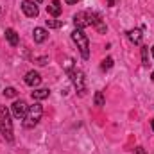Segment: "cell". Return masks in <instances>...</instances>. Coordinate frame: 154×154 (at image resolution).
<instances>
[{
	"mask_svg": "<svg viewBox=\"0 0 154 154\" xmlns=\"http://www.w3.org/2000/svg\"><path fill=\"white\" fill-rule=\"evenodd\" d=\"M0 134L5 142H13L14 140V133H13V120L11 113L5 106H0Z\"/></svg>",
	"mask_w": 154,
	"mask_h": 154,
	"instance_id": "cell-1",
	"label": "cell"
},
{
	"mask_svg": "<svg viewBox=\"0 0 154 154\" xmlns=\"http://www.w3.org/2000/svg\"><path fill=\"white\" fill-rule=\"evenodd\" d=\"M100 16L93 11H79L77 14H74V23H75V29H86L90 25L97 27L100 23Z\"/></svg>",
	"mask_w": 154,
	"mask_h": 154,
	"instance_id": "cell-2",
	"label": "cell"
},
{
	"mask_svg": "<svg viewBox=\"0 0 154 154\" xmlns=\"http://www.w3.org/2000/svg\"><path fill=\"white\" fill-rule=\"evenodd\" d=\"M41 115H43V106L39 102H34L32 106H29L27 109V115L23 118V127L25 129H32L38 125V122L41 120Z\"/></svg>",
	"mask_w": 154,
	"mask_h": 154,
	"instance_id": "cell-3",
	"label": "cell"
},
{
	"mask_svg": "<svg viewBox=\"0 0 154 154\" xmlns=\"http://www.w3.org/2000/svg\"><path fill=\"white\" fill-rule=\"evenodd\" d=\"M72 39H74V43L77 45L81 56H82L84 59H88V57H90V41H88V36L82 32V29H75V31L72 32Z\"/></svg>",
	"mask_w": 154,
	"mask_h": 154,
	"instance_id": "cell-4",
	"label": "cell"
},
{
	"mask_svg": "<svg viewBox=\"0 0 154 154\" xmlns=\"http://www.w3.org/2000/svg\"><path fill=\"white\" fill-rule=\"evenodd\" d=\"M66 74L70 75V81H72V84L75 86L77 93H79V95H84V93H86V79H84V74H82L81 70H77V68L68 70Z\"/></svg>",
	"mask_w": 154,
	"mask_h": 154,
	"instance_id": "cell-5",
	"label": "cell"
},
{
	"mask_svg": "<svg viewBox=\"0 0 154 154\" xmlns=\"http://www.w3.org/2000/svg\"><path fill=\"white\" fill-rule=\"evenodd\" d=\"M22 11H23V14L29 16V18H36L39 14L38 5H36V2H32V0H23V2H22Z\"/></svg>",
	"mask_w": 154,
	"mask_h": 154,
	"instance_id": "cell-6",
	"label": "cell"
},
{
	"mask_svg": "<svg viewBox=\"0 0 154 154\" xmlns=\"http://www.w3.org/2000/svg\"><path fill=\"white\" fill-rule=\"evenodd\" d=\"M27 109H29V106H27L25 100H14L13 106H11V111H13V115L16 116V118H25Z\"/></svg>",
	"mask_w": 154,
	"mask_h": 154,
	"instance_id": "cell-7",
	"label": "cell"
},
{
	"mask_svg": "<svg viewBox=\"0 0 154 154\" xmlns=\"http://www.w3.org/2000/svg\"><path fill=\"white\" fill-rule=\"evenodd\" d=\"M23 81H25V84H27V86H32V88H36V86H39V82H41V75H39L38 72L31 70V72H27V74H25Z\"/></svg>",
	"mask_w": 154,
	"mask_h": 154,
	"instance_id": "cell-8",
	"label": "cell"
},
{
	"mask_svg": "<svg viewBox=\"0 0 154 154\" xmlns=\"http://www.w3.org/2000/svg\"><path fill=\"white\" fill-rule=\"evenodd\" d=\"M61 2L59 0H52L48 5H47V13L50 14V16H54V18H57L59 14H61Z\"/></svg>",
	"mask_w": 154,
	"mask_h": 154,
	"instance_id": "cell-9",
	"label": "cell"
},
{
	"mask_svg": "<svg viewBox=\"0 0 154 154\" xmlns=\"http://www.w3.org/2000/svg\"><path fill=\"white\" fill-rule=\"evenodd\" d=\"M127 38H129V41H131V43L140 45V43H142V39H143L142 29H131V31H127Z\"/></svg>",
	"mask_w": 154,
	"mask_h": 154,
	"instance_id": "cell-10",
	"label": "cell"
},
{
	"mask_svg": "<svg viewBox=\"0 0 154 154\" xmlns=\"http://www.w3.org/2000/svg\"><path fill=\"white\" fill-rule=\"evenodd\" d=\"M32 36H34V41L36 43H43V41H47V38H48V31L43 29V27H36L32 31Z\"/></svg>",
	"mask_w": 154,
	"mask_h": 154,
	"instance_id": "cell-11",
	"label": "cell"
},
{
	"mask_svg": "<svg viewBox=\"0 0 154 154\" xmlns=\"http://www.w3.org/2000/svg\"><path fill=\"white\" fill-rule=\"evenodd\" d=\"M5 39L9 41V45L11 47H16L18 43H20V38H18V34H16V31L14 29H5Z\"/></svg>",
	"mask_w": 154,
	"mask_h": 154,
	"instance_id": "cell-12",
	"label": "cell"
},
{
	"mask_svg": "<svg viewBox=\"0 0 154 154\" xmlns=\"http://www.w3.org/2000/svg\"><path fill=\"white\" fill-rule=\"evenodd\" d=\"M48 95H50V90H48V88H39V90H34V91L31 93V97H32L34 100H43V99H48Z\"/></svg>",
	"mask_w": 154,
	"mask_h": 154,
	"instance_id": "cell-13",
	"label": "cell"
},
{
	"mask_svg": "<svg viewBox=\"0 0 154 154\" xmlns=\"http://www.w3.org/2000/svg\"><path fill=\"white\" fill-rule=\"evenodd\" d=\"M93 102H95V106H99V108H102V106L106 104V99H104V93H102V91H95V97H93Z\"/></svg>",
	"mask_w": 154,
	"mask_h": 154,
	"instance_id": "cell-14",
	"label": "cell"
},
{
	"mask_svg": "<svg viewBox=\"0 0 154 154\" xmlns=\"http://www.w3.org/2000/svg\"><path fill=\"white\" fill-rule=\"evenodd\" d=\"M142 65L143 66H149V47H142Z\"/></svg>",
	"mask_w": 154,
	"mask_h": 154,
	"instance_id": "cell-15",
	"label": "cell"
},
{
	"mask_svg": "<svg viewBox=\"0 0 154 154\" xmlns=\"http://www.w3.org/2000/svg\"><path fill=\"white\" fill-rule=\"evenodd\" d=\"M47 25H48V29H59V27H63V22L61 20H47Z\"/></svg>",
	"mask_w": 154,
	"mask_h": 154,
	"instance_id": "cell-16",
	"label": "cell"
},
{
	"mask_svg": "<svg viewBox=\"0 0 154 154\" xmlns=\"http://www.w3.org/2000/svg\"><path fill=\"white\" fill-rule=\"evenodd\" d=\"M4 95H5V97H9V99H13V97H16V95H18V91H16V88L9 86V88H5V90H4Z\"/></svg>",
	"mask_w": 154,
	"mask_h": 154,
	"instance_id": "cell-17",
	"label": "cell"
},
{
	"mask_svg": "<svg viewBox=\"0 0 154 154\" xmlns=\"http://www.w3.org/2000/svg\"><path fill=\"white\" fill-rule=\"evenodd\" d=\"M100 66H102V70H109V68L113 66V57H106Z\"/></svg>",
	"mask_w": 154,
	"mask_h": 154,
	"instance_id": "cell-18",
	"label": "cell"
},
{
	"mask_svg": "<svg viewBox=\"0 0 154 154\" xmlns=\"http://www.w3.org/2000/svg\"><path fill=\"white\" fill-rule=\"evenodd\" d=\"M134 152H136V154H145V151H143V147H140V145H138V147L134 149Z\"/></svg>",
	"mask_w": 154,
	"mask_h": 154,
	"instance_id": "cell-19",
	"label": "cell"
},
{
	"mask_svg": "<svg viewBox=\"0 0 154 154\" xmlns=\"http://www.w3.org/2000/svg\"><path fill=\"white\" fill-rule=\"evenodd\" d=\"M116 2H120V0H108V5L113 7V5H116Z\"/></svg>",
	"mask_w": 154,
	"mask_h": 154,
	"instance_id": "cell-20",
	"label": "cell"
},
{
	"mask_svg": "<svg viewBox=\"0 0 154 154\" xmlns=\"http://www.w3.org/2000/svg\"><path fill=\"white\" fill-rule=\"evenodd\" d=\"M65 2H66V4H70V5H72V4H77V2H81V0H65Z\"/></svg>",
	"mask_w": 154,
	"mask_h": 154,
	"instance_id": "cell-21",
	"label": "cell"
},
{
	"mask_svg": "<svg viewBox=\"0 0 154 154\" xmlns=\"http://www.w3.org/2000/svg\"><path fill=\"white\" fill-rule=\"evenodd\" d=\"M151 127H152V131H154V120H151Z\"/></svg>",
	"mask_w": 154,
	"mask_h": 154,
	"instance_id": "cell-22",
	"label": "cell"
},
{
	"mask_svg": "<svg viewBox=\"0 0 154 154\" xmlns=\"http://www.w3.org/2000/svg\"><path fill=\"white\" fill-rule=\"evenodd\" d=\"M151 52H152V57H154V47H152V48H151Z\"/></svg>",
	"mask_w": 154,
	"mask_h": 154,
	"instance_id": "cell-23",
	"label": "cell"
},
{
	"mask_svg": "<svg viewBox=\"0 0 154 154\" xmlns=\"http://www.w3.org/2000/svg\"><path fill=\"white\" fill-rule=\"evenodd\" d=\"M151 79H152V82H154V72H152V75H151Z\"/></svg>",
	"mask_w": 154,
	"mask_h": 154,
	"instance_id": "cell-24",
	"label": "cell"
},
{
	"mask_svg": "<svg viewBox=\"0 0 154 154\" xmlns=\"http://www.w3.org/2000/svg\"><path fill=\"white\" fill-rule=\"evenodd\" d=\"M38 2H43V0H36V4H38Z\"/></svg>",
	"mask_w": 154,
	"mask_h": 154,
	"instance_id": "cell-25",
	"label": "cell"
}]
</instances>
